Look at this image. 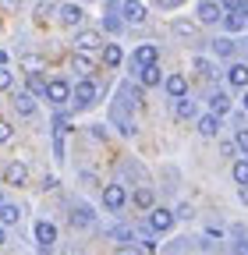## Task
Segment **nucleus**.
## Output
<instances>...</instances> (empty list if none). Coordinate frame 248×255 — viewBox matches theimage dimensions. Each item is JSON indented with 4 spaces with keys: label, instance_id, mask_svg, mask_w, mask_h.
Wrapping results in <instances>:
<instances>
[{
    "label": "nucleus",
    "instance_id": "nucleus-1",
    "mask_svg": "<svg viewBox=\"0 0 248 255\" xmlns=\"http://www.w3.org/2000/svg\"><path fill=\"white\" fill-rule=\"evenodd\" d=\"M71 100H75V110L96 107V100H100V85L92 82V78H82V82L75 85V92H71Z\"/></svg>",
    "mask_w": 248,
    "mask_h": 255
},
{
    "label": "nucleus",
    "instance_id": "nucleus-2",
    "mask_svg": "<svg viewBox=\"0 0 248 255\" xmlns=\"http://www.w3.org/2000/svg\"><path fill=\"white\" fill-rule=\"evenodd\" d=\"M103 46V36H100V28H78V39H75V53H96Z\"/></svg>",
    "mask_w": 248,
    "mask_h": 255
},
{
    "label": "nucleus",
    "instance_id": "nucleus-3",
    "mask_svg": "<svg viewBox=\"0 0 248 255\" xmlns=\"http://www.w3.org/2000/svg\"><path fill=\"white\" fill-rule=\"evenodd\" d=\"M149 64H160V50L152 43H142L135 53H131V75H138L142 68H149Z\"/></svg>",
    "mask_w": 248,
    "mask_h": 255
},
{
    "label": "nucleus",
    "instance_id": "nucleus-4",
    "mask_svg": "<svg viewBox=\"0 0 248 255\" xmlns=\"http://www.w3.org/2000/svg\"><path fill=\"white\" fill-rule=\"evenodd\" d=\"M174 223H177V216H174L170 209H163V206H152V209H149V227L156 231V234L174 231Z\"/></svg>",
    "mask_w": 248,
    "mask_h": 255
},
{
    "label": "nucleus",
    "instance_id": "nucleus-5",
    "mask_svg": "<svg viewBox=\"0 0 248 255\" xmlns=\"http://www.w3.org/2000/svg\"><path fill=\"white\" fill-rule=\"evenodd\" d=\"M117 14H121L124 25H142L145 21V4H142V0H121Z\"/></svg>",
    "mask_w": 248,
    "mask_h": 255
},
{
    "label": "nucleus",
    "instance_id": "nucleus-6",
    "mask_svg": "<svg viewBox=\"0 0 248 255\" xmlns=\"http://www.w3.org/2000/svg\"><path fill=\"white\" fill-rule=\"evenodd\" d=\"M43 100H50L53 107H64L68 100H71V85L64 82V78H53V82H46V96Z\"/></svg>",
    "mask_w": 248,
    "mask_h": 255
},
{
    "label": "nucleus",
    "instance_id": "nucleus-7",
    "mask_svg": "<svg viewBox=\"0 0 248 255\" xmlns=\"http://www.w3.org/2000/svg\"><path fill=\"white\" fill-rule=\"evenodd\" d=\"M195 14H199V21H202V25H216V21H224V7H220V0H199Z\"/></svg>",
    "mask_w": 248,
    "mask_h": 255
},
{
    "label": "nucleus",
    "instance_id": "nucleus-8",
    "mask_svg": "<svg viewBox=\"0 0 248 255\" xmlns=\"http://www.w3.org/2000/svg\"><path fill=\"white\" fill-rule=\"evenodd\" d=\"M57 14H60V25H68V28H82L85 25V11L78 4H60Z\"/></svg>",
    "mask_w": 248,
    "mask_h": 255
},
{
    "label": "nucleus",
    "instance_id": "nucleus-9",
    "mask_svg": "<svg viewBox=\"0 0 248 255\" xmlns=\"http://www.w3.org/2000/svg\"><path fill=\"white\" fill-rule=\"evenodd\" d=\"M28 181V167L21 163V159H11V163L4 167V184H14V188H25Z\"/></svg>",
    "mask_w": 248,
    "mask_h": 255
},
{
    "label": "nucleus",
    "instance_id": "nucleus-10",
    "mask_svg": "<svg viewBox=\"0 0 248 255\" xmlns=\"http://www.w3.org/2000/svg\"><path fill=\"white\" fill-rule=\"evenodd\" d=\"M124 202H128V195H124L121 184H107V188H103V206H107L110 213H121Z\"/></svg>",
    "mask_w": 248,
    "mask_h": 255
},
{
    "label": "nucleus",
    "instance_id": "nucleus-11",
    "mask_svg": "<svg viewBox=\"0 0 248 255\" xmlns=\"http://www.w3.org/2000/svg\"><path fill=\"white\" fill-rule=\"evenodd\" d=\"M110 121L117 124V131H121L124 138H131V135H135V121L128 117V110H124V107H110Z\"/></svg>",
    "mask_w": 248,
    "mask_h": 255
},
{
    "label": "nucleus",
    "instance_id": "nucleus-12",
    "mask_svg": "<svg viewBox=\"0 0 248 255\" xmlns=\"http://www.w3.org/2000/svg\"><path fill=\"white\" fill-rule=\"evenodd\" d=\"M195 128H199L202 138H216V135H220V117H216V114H202V117H195Z\"/></svg>",
    "mask_w": 248,
    "mask_h": 255
},
{
    "label": "nucleus",
    "instance_id": "nucleus-13",
    "mask_svg": "<svg viewBox=\"0 0 248 255\" xmlns=\"http://www.w3.org/2000/svg\"><path fill=\"white\" fill-rule=\"evenodd\" d=\"M163 89H167L170 100H181V96H188V78H184V75H167Z\"/></svg>",
    "mask_w": 248,
    "mask_h": 255
},
{
    "label": "nucleus",
    "instance_id": "nucleus-14",
    "mask_svg": "<svg viewBox=\"0 0 248 255\" xmlns=\"http://www.w3.org/2000/svg\"><path fill=\"white\" fill-rule=\"evenodd\" d=\"M14 110H18L21 117H36V96L28 92V89H21V92L14 96Z\"/></svg>",
    "mask_w": 248,
    "mask_h": 255
},
{
    "label": "nucleus",
    "instance_id": "nucleus-15",
    "mask_svg": "<svg viewBox=\"0 0 248 255\" xmlns=\"http://www.w3.org/2000/svg\"><path fill=\"white\" fill-rule=\"evenodd\" d=\"M131 206L149 213L152 206H156V195H152V188H135V195H131Z\"/></svg>",
    "mask_w": 248,
    "mask_h": 255
},
{
    "label": "nucleus",
    "instance_id": "nucleus-16",
    "mask_svg": "<svg viewBox=\"0 0 248 255\" xmlns=\"http://www.w3.org/2000/svg\"><path fill=\"white\" fill-rule=\"evenodd\" d=\"M209 114H216V117H224V114H231V96L216 89V92L209 96Z\"/></svg>",
    "mask_w": 248,
    "mask_h": 255
},
{
    "label": "nucleus",
    "instance_id": "nucleus-17",
    "mask_svg": "<svg viewBox=\"0 0 248 255\" xmlns=\"http://www.w3.org/2000/svg\"><path fill=\"white\" fill-rule=\"evenodd\" d=\"M36 241H39L43 248H50V245L57 241V227H53L50 220H39V223H36Z\"/></svg>",
    "mask_w": 248,
    "mask_h": 255
},
{
    "label": "nucleus",
    "instance_id": "nucleus-18",
    "mask_svg": "<svg viewBox=\"0 0 248 255\" xmlns=\"http://www.w3.org/2000/svg\"><path fill=\"white\" fill-rule=\"evenodd\" d=\"M227 82L234 89H248V64H231V68H227Z\"/></svg>",
    "mask_w": 248,
    "mask_h": 255
},
{
    "label": "nucleus",
    "instance_id": "nucleus-19",
    "mask_svg": "<svg viewBox=\"0 0 248 255\" xmlns=\"http://www.w3.org/2000/svg\"><path fill=\"white\" fill-rule=\"evenodd\" d=\"M18 220H21V206H14V202H0V227H14Z\"/></svg>",
    "mask_w": 248,
    "mask_h": 255
},
{
    "label": "nucleus",
    "instance_id": "nucleus-20",
    "mask_svg": "<svg viewBox=\"0 0 248 255\" xmlns=\"http://www.w3.org/2000/svg\"><path fill=\"white\" fill-rule=\"evenodd\" d=\"M135 78H142V85H145V89H152V85H163V71H160V64H149V68H142Z\"/></svg>",
    "mask_w": 248,
    "mask_h": 255
},
{
    "label": "nucleus",
    "instance_id": "nucleus-21",
    "mask_svg": "<svg viewBox=\"0 0 248 255\" xmlns=\"http://www.w3.org/2000/svg\"><path fill=\"white\" fill-rule=\"evenodd\" d=\"M177 121H195L199 117V107H195V100H188V96H181V100H177Z\"/></svg>",
    "mask_w": 248,
    "mask_h": 255
},
{
    "label": "nucleus",
    "instance_id": "nucleus-22",
    "mask_svg": "<svg viewBox=\"0 0 248 255\" xmlns=\"http://www.w3.org/2000/svg\"><path fill=\"white\" fill-rule=\"evenodd\" d=\"M92 220H96V213H92L89 206H75L71 209V227H92Z\"/></svg>",
    "mask_w": 248,
    "mask_h": 255
},
{
    "label": "nucleus",
    "instance_id": "nucleus-23",
    "mask_svg": "<svg viewBox=\"0 0 248 255\" xmlns=\"http://www.w3.org/2000/svg\"><path fill=\"white\" fill-rule=\"evenodd\" d=\"M103 64H107V68L114 71V68H121V64H124V50L117 46V43H110V46H103Z\"/></svg>",
    "mask_w": 248,
    "mask_h": 255
},
{
    "label": "nucleus",
    "instance_id": "nucleus-24",
    "mask_svg": "<svg viewBox=\"0 0 248 255\" xmlns=\"http://www.w3.org/2000/svg\"><path fill=\"white\" fill-rule=\"evenodd\" d=\"M224 28H227V32H245L248 21H245L241 11H224Z\"/></svg>",
    "mask_w": 248,
    "mask_h": 255
},
{
    "label": "nucleus",
    "instance_id": "nucleus-25",
    "mask_svg": "<svg viewBox=\"0 0 248 255\" xmlns=\"http://www.w3.org/2000/svg\"><path fill=\"white\" fill-rule=\"evenodd\" d=\"M25 89L32 92V96H46V78H43V71H28V78H25Z\"/></svg>",
    "mask_w": 248,
    "mask_h": 255
},
{
    "label": "nucleus",
    "instance_id": "nucleus-26",
    "mask_svg": "<svg viewBox=\"0 0 248 255\" xmlns=\"http://www.w3.org/2000/svg\"><path fill=\"white\" fill-rule=\"evenodd\" d=\"M121 96H124V103H128V107H138V103H142V89H138L135 82H124V85H121Z\"/></svg>",
    "mask_w": 248,
    "mask_h": 255
},
{
    "label": "nucleus",
    "instance_id": "nucleus-27",
    "mask_svg": "<svg viewBox=\"0 0 248 255\" xmlns=\"http://www.w3.org/2000/svg\"><path fill=\"white\" fill-rule=\"evenodd\" d=\"M71 68H75L82 78H89V71H92V60H89V53H75V57H71Z\"/></svg>",
    "mask_w": 248,
    "mask_h": 255
},
{
    "label": "nucleus",
    "instance_id": "nucleus-28",
    "mask_svg": "<svg viewBox=\"0 0 248 255\" xmlns=\"http://www.w3.org/2000/svg\"><path fill=\"white\" fill-rule=\"evenodd\" d=\"M103 28H107V32H121V28H124L121 14H117V11H107V14H103Z\"/></svg>",
    "mask_w": 248,
    "mask_h": 255
},
{
    "label": "nucleus",
    "instance_id": "nucleus-29",
    "mask_svg": "<svg viewBox=\"0 0 248 255\" xmlns=\"http://www.w3.org/2000/svg\"><path fill=\"white\" fill-rule=\"evenodd\" d=\"M231 174H234V181H238V184H248V156H245V159H238Z\"/></svg>",
    "mask_w": 248,
    "mask_h": 255
},
{
    "label": "nucleus",
    "instance_id": "nucleus-30",
    "mask_svg": "<svg viewBox=\"0 0 248 255\" xmlns=\"http://www.w3.org/2000/svg\"><path fill=\"white\" fill-rule=\"evenodd\" d=\"M213 53H216V57H231V53H234V43H231V39H216V43H213Z\"/></svg>",
    "mask_w": 248,
    "mask_h": 255
},
{
    "label": "nucleus",
    "instance_id": "nucleus-31",
    "mask_svg": "<svg viewBox=\"0 0 248 255\" xmlns=\"http://www.w3.org/2000/svg\"><path fill=\"white\" fill-rule=\"evenodd\" d=\"M195 71H199L202 78H213V75H216V68H213V64H209L206 57H195Z\"/></svg>",
    "mask_w": 248,
    "mask_h": 255
},
{
    "label": "nucleus",
    "instance_id": "nucleus-32",
    "mask_svg": "<svg viewBox=\"0 0 248 255\" xmlns=\"http://www.w3.org/2000/svg\"><path fill=\"white\" fill-rule=\"evenodd\" d=\"M110 238H117L121 245H131V241H135V234H131L128 227H110Z\"/></svg>",
    "mask_w": 248,
    "mask_h": 255
},
{
    "label": "nucleus",
    "instance_id": "nucleus-33",
    "mask_svg": "<svg viewBox=\"0 0 248 255\" xmlns=\"http://www.w3.org/2000/svg\"><path fill=\"white\" fill-rule=\"evenodd\" d=\"M53 131H57L60 138H64V135L71 131V117H68V114H64V117H57V121H53Z\"/></svg>",
    "mask_w": 248,
    "mask_h": 255
},
{
    "label": "nucleus",
    "instance_id": "nucleus-34",
    "mask_svg": "<svg viewBox=\"0 0 248 255\" xmlns=\"http://www.w3.org/2000/svg\"><path fill=\"white\" fill-rule=\"evenodd\" d=\"M11 85H14V75L7 71V64H0V92H7Z\"/></svg>",
    "mask_w": 248,
    "mask_h": 255
},
{
    "label": "nucleus",
    "instance_id": "nucleus-35",
    "mask_svg": "<svg viewBox=\"0 0 248 255\" xmlns=\"http://www.w3.org/2000/svg\"><path fill=\"white\" fill-rule=\"evenodd\" d=\"M50 11H53V4H50V0H39V4H36V21L43 25V21L50 18Z\"/></svg>",
    "mask_w": 248,
    "mask_h": 255
},
{
    "label": "nucleus",
    "instance_id": "nucleus-36",
    "mask_svg": "<svg viewBox=\"0 0 248 255\" xmlns=\"http://www.w3.org/2000/svg\"><path fill=\"white\" fill-rule=\"evenodd\" d=\"M234 145H238V152H245V156H248V128H238Z\"/></svg>",
    "mask_w": 248,
    "mask_h": 255
},
{
    "label": "nucleus",
    "instance_id": "nucleus-37",
    "mask_svg": "<svg viewBox=\"0 0 248 255\" xmlns=\"http://www.w3.org/2000/svg\"><path fill=\"white\" fill-rule=\"evenodd\" d=\"M174 32H177V36H195V25H192V21H181V18H177V21H174Z\"/></svg>",
    "mask_w": 248,
    "mask_h": 255
},
{
    "label": "nucleus",
    "instance_id": "nucleus-38",
    "mask_svg": "<svg viewBox=\"0 0 248 255\" xmlns=\"http://www.w3.org/2000/svg\"><path fill=\"white\" fill-rule=\"evenodd\" d=\"M11 135H14L11 121H4V117H0V142H11Z\"/></svg>",
    "mask_w": 248,
    "mask_h": 255
},
{
    "label": "nucleus",
    "instance_id": "nucleus-39",
    "mask_svg": "<svg viewBox=\"0 0 248 255\" xmlns=\"http://www.w3.org/2000/svg\"><path fill=\"white\" fill-rule=\"evenodd\" d=\"M174 216H177V220H192V216H195V209L184 202V206H177V209H174Z\"/></svg>",
    "mask_w": 248,
    "mask_h": 255
},
{
    "label": "nucleus",
    "instance_id": "nucleus-40",
    "mask_svg": "<svg viewBox=\"0 0 248 255\" xmlns=\"http://www.w3.org/2000/svg\"><path fill=\"white\" fill-rule=\"evenodd\" d=\"M114 255H142V248H135V245H117Z\"/></svg>",
    "mask_w": 248,
    "mask_h": 255
},
{
    "label": "nucleus",
    "instance_id": "nucleus-41",
    "mask_svg": "<svg viewBox=\"0 0 248 255\" xmlns=\"http://www.w3.org/2000/svg\"><path fill=\"white\" fill-rule=\"evenodd\" d=\"M21 7V0H0V11H4V14H14Z\"/></svg>",
    "mask_w": 248,
    "mask_h": 255
},
{
    "label": "nucleus",
    "instance_id": "nucleus-42",
    "mask_svg": "<svg viewBox=\"0 0 248 255\" xmlns=\"http://www.w3.org/2000/svg\"><path fill=\"white\" fill-rule=\"evenodd\" d=\"M241 4H245V0H220L224 11H241Z\"/></svg>",
    "mask_w": 248,
    "mask_h": 255
},
{
    "label": "nucleus",
    "instance_id": "nucleus-43",
    "mask_svg": "<svg viewBox=\"0 0 248 255\" xmlns=\"http://www.w3.org/2000/svg\"><path fill=\"white\" fill-rule=\"evenodd\" d=\"M82 184H85V188H96V174L85 170V174H82Z\"/></svg>",
    "mask_w": 248,
    "mask_h": 255
},
{
    "label": "nucleus",
    "instance_id": "nucleus-44",
    "mask_svg": "<svg viewBox=\"0 0 248 255\" xmlns=\"http://www.w3.org/2000/svg\"><path fill=\"white\" fill-rule=\"evenodd\" d=\"M220 152H224V156H234V152H238V145H234V142H224V145H220Z\"/></svg>",
    "mask_w": 248,
    "mask_h": 255
},
{
    "label": "nucleus",
    "instance_id": "nucleus-45",
    "mask_svg": "<svg viewBox=\"0 0 248 255\" xmlns=\"http://www.w3.org/2000/svg\"><path fill=\"white\" fill-rule=\"evenodd\" d=\"M234 252H238V255H248V241H238V245H234Z\"/></svg>",
    "mask_w": 248,
    "mask_h": 255
},
{
    "label": "nucleus",
    "instance_id": "nucleus-46",
    "mask_svg": "<svg viewBox=\"0 0 248 255\" xmlns=\"http://www.w3.org/2000/svg\"><path fill=\"white\" fill-rule=\"evenodd\" d=\"M152 4H160V7H177V0H152Z\"/></svg>",
    "mask_w": 248,
    "mask_h": 255
},
{
    "label": "nucleus",
    "instance_id": "nucleus-47",
    "mask_svg": "<svg viewBox=\"0 0 248 255\" xmlns=\"http://www.w3.org/2000/svg\"><path fill=\"white\" fill-rule=\"evenodd\" d=\"M4 245H7V231H4V227H0V248H4Z\"/></svg>",
    "mask_w": 248,
    "mask_h": 255
},
{
    "label": "nucleus",
    "instance_id": "nucleus-48",
    "mask_svg": "<svg viewBox=\"0 0 248 255\" xmlns=\"http://www.w3.org/2000/svg\"><path fill=\"white\" fill-rule=\"evenodd\" d=\"M241 14H245V21H248V0H245V4H241Z\"/></svg>",
    "mask_w": 248,
    "mask_h": 255
},
{
    "label": "nucleus",
    "instance_id": "nucleus-49",
    "mask_svg": "<svg viewBox=\"0 0 248 255\" xmlns=\"http://www.w3.org/2000/svg\"><path fill=\"white\" fill-rule=\"evenodd\" d=\"M241 92H245V100H241V103H245V110H248V89H241Z\"/></svg>",
    "mask_w": 248,
    "mask_h": 255
},
{
    "label": "nucleus",
    "instance_id": "nucleus-50",
    "mask_svg": "<svg viewBox=\"0 0 248 255\" xmlns=\"http://www.w3.org/2000/svg\"><path fill=\"white\" fill-rule=\"evenodd\" d=\"M0 202H4V191H0Z\"/></svg>",
    "mask_w": 248,
    "mask_h": 255
},
{
    "label": "nucleus",
    "instance_id": "nucleus-51",
    "mask_svg": "<svg viewBox=\"0 0 248 255\" xmlns=\"http://www.w3.org/2000/svg\"><path fill=\"white\" fill-rule=\"evenodd\" d=\"M0 28H4V25H0Z\"/></svg>",
    "mask_w": 248,
    "mask_h": 255
},
{
    "label": "nucleus",
    "instance_id": "nucleus-52",
    "mask_svg": "<svg viewBox=\"0 0 248 255\" xmlns=\"http://www.w3.org/2000/svg\"><path fill=\"white\" fill-rule=\"evenodd\" d=\"M245 46H248V43H245Z\"/></svg>",
    "mask_w": 248,
    "mask_h": 255
}]
</instances>
